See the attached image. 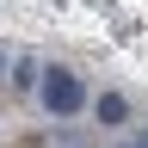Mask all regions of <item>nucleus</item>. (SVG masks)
<instances>
[{
  "label": "nucleus",
  "mask_w": 148,
  "mask_h": 148,
  "mask_svg": "<svg viewBox=\"0 0 148 148\" xmlns=\"http://www.w3.org/2000/svg\"><path fill=\"white\" fill-rule=\"evenodd\" d=\"M43 105L56 111V117H74V111L86 105V86H80V74H68V68H49V74H43Z\"/></svg>",
  "instance_id": "nucleus-1"
},
{
  "label": "nucleus",
  "mask_w": 148,
  "mask_h": 148,
  "mask_svg": "<svg viewBox=\"0 0 148 148\" xmlns=\"http://www.w3.org/2000/svg\"><path fill=\"white\" fill-rule=\"evenodd\" d=\"M123 99H117V92H99V123H123Z\"/></svg>",
  "instance_id": "nucleus-2"
},
{
  "label": "nucleus",
  "mask_w": 148,
  "mask_h": 148,
  "mask_svg": "<svg viewBox=\"0 0 148 148\" xmlns=\"http://www.w3.org/2000/svg\"><path fill=\"white\" fill-rule=\"evenodd\" d=\"M123 148H148V142H123Z\"/></svg>",
  "instance_id": "nucleus-3"
}]
</instances>
